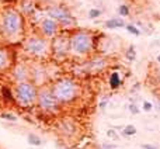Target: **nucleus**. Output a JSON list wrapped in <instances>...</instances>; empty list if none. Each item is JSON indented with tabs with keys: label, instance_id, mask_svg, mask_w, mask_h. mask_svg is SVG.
Masks as SVG:
<instances>
[{
	"label": "nucleus",
	"instance_id": "f257e3e1",
	"mask_svg": "<svg viewBox=\"0 0 160 149\" xmlns=\"http://www.w3.org/2000/svg\"><path fill=\"white\" fill-rule=\"evenodd\" d=\"M0 33L7 41H22L25 37V24L21 11L14 7H7L3 10L0 14Z\"/></svg>",
	"mask_w": 160,
	"mask_h": 149
},
{
	"label": "nucleus",
	"instance_id": "f03ea898",
	"mask_svg": "<svg viewBox=\"0 0 160 149\" xmlns=\"http://www.w3.org/2000/svg\"><path fill=\"white\" fill-rule=\"evenodd\" d=\"M69 49L70 56L86 59L97 51V39L94 34L88 30H70L69 33Z\"/></svg>",
	"mask_w": 160,
	"mask_h": 149
},
{
	"label": "nucleus",
	"instance_id": "7ed1b4c3",
	"mask_svg": "<svg viewBox=\"0 0 160 149\" xmlns=\"http://www.w3.org/2000/svg\"><path fill=\"white\" fill-rule=\"evenodd\" d=\"M55 97L59 100L62 105L73 104L82 96V86L78 82V79L72 76H61L52 82L51 85Z\"/></svg>",
	"mask_w": 160,
	"mask_h": 149
},
{
	"label": "nucleus",
	"instance_id": "20e7f679",
	"mask_svg": "<svg viewBox=\"0 0 160 149\" xmlns=\"http://www.w3.org/2000/svg\"><path fill=\"white\" fill-rule=\"evenodd\" d=\"M22 51L27 54L30 58L38 59V61H44L51 56V48L49 41L41 34H31V35H25L24 39L21 41Z\"/></svg>",
	"mask_w": 160,
	"mask_h": 149
},
{
	"label": "nucleus",
	"instance_id": "39448f33",
	"mask_svg": "<svg viewBox=\"0 0 160 149\" xmlns=\"http://www.w3.org/2000/svg\"><path fill=\"white\" fill-rule=\"evenodd\" d=\"M14 97L16 105L22 110H32L37 107V97H38V86L31 80L21 83H16L14 86Z\"/></svg>",
	"mask_w": 160,
	"mask_h": 149
},
{
	"label": "nucleus",
	"instance_id": "423d86ee",
	"mask_svg": "<svg viewBox=\"0 0 160 149\" xmlns=\"http://www.w3.org/2000/svg\"><path fill=\"white\" fill-rule=\"evenodd\" d=\"M37 108H38V111L49 114V116H55V114L61 113L62 104L55 97V94H53L49 85H44V86H41V87H38Z\"/></svg>",
	"mask_w": 160,
	"mask_h": 149
},
{
	"label": "nucleus",
	"instance_id": "0eeeda50",
	"mask_svg": "<svg viewBox=\"0 0 160 149\" xmlns=\"http://www.w3.org/2000/svg\"><path fill=\"white\" fill-rule=\"evenodd\" d=\"M69 33H70V30H62L49 41L51 58H53L58 62L65 61L68 56H70Z\"/></svg>",
	"mask_w": 160,
	"mask_h": 149
},
{
	"label": "nucleus",
	"instance_id": "6e6552de",
	"mask_svg": "<svg viewBox=\"0 0 160 149\" xmlns=\"http://www.w3.org/2000/svg\"><path fill=\"white\" fill-rule=\"evenodd\" d=\"M110 66V59L107 58L102 54H96V55H91L88 58L84 59L80 68H82V72L84 74H98L102 73L107 68Z\"/></svg>",
	"mask_w": 160,
	"mask_h": 149
},
{
	"label": "nucleus",
	"instance_id": "1a4fd4ad",
	"mask_svg": "<svg viewBox=\"0 0 160 149\" xmlns=\"http://www.w3.org/2000/svg\"><path fill=\"white\" fill-rule=\"evenodd\" d=\"M48 17L53 18L62 28H69L75 25V17L65 6H49L47 8Z\"/></svg>",
	"mask_w": 160,
	"mask_h": 149
},
{
	"label": "nucleus",
	"instance_id": "9d476101",
	"mask_svg": "<svg viewBox=\"0 0 160 149\" xmlns=\"http://www.w3.org/2000/svg\"><path fill=\"white\" fill-rule=\"evenodd\" d=\"M56 131L63 139H73L79 134V125L70 117H63L56 122Z\"/></svg>",
	"mask_w": 160,
	"mask_h": 149
},
{
	"label": "nucleus",
	"instance_id": "9b49d317",
	"mask_svg": "<svg viewBox=\"0 0 160 149\" xmlns=\"http://www.w3.org/2000/svg\"><path fill=\"white\" fill-rule=\"evenodd\" d=\"M59 27H61V25L53 18H51V17H44V18L41 20V23H39L38 28H39V34H41L42 37H45L47 39H52L53 37L61 31Z\"/></svg>",
	"mask_w": 160,
	"mask_h": 149
},
{
	"label": "nucleus",
	"instance_id": "f8f14e48",
	"mask_svg": "<svg viewBox=\"0 0 160 149\" xmlns=\"http://www.w3.org/2000/svg\"><path fill=\"white\" fill-rule=\"evenodd\" d=\"M11 80L14 83H21L31 80V68L27 64H16L11 66Z\"/></svg>",
	"mask_w": 160,
	"mask_h": 149
},
{
	"label": "nucleus",
	"instance_id": "ddd939ff",
	"mask_svg": "<svg viewBox=\"0 0 160 149\" xmlns=\"http://www.w3.org/2000/svg\"><path fill=\"white\" fill-rule=\"evenodd\" d=\"M13 66V58L11 52L7 47L0 45V72H7Z\"/></svg>",
	"mask_w": 160,
	"mask_h": 149
},
{
	"label": "nucleus",
	"instance_id": "4468645a",
	"mask_svg": "<svg viewBox=\"0 0 160 149\" xmlns=\"http://www.w3.org/2000/svg\"><path fill=\"white\" fill-rule=\"evenodd\" d=\"M0 97L4 104H13L16 105V97H14V89L10 85L3 83L0 86Z\"/></svg>",
	"mask_w": 160,
	"mask_h": 149
},
{
	"label": "nucleus",
	"instance_id": "2eb2a0df",
	"mask_svg": "<svg viewBox=\"0 0 160 149\" xmlns=\"http://www.w3.org/2000/svg\"><path fill=\"white\" fill-rule=\"evenodd\" d=\"M122 86V77L119 72H110L108 74V87L110 90H118L119 87Z\"/></svg>",
	"mask_w": 160,
	"mask_h": 149
},
{
	"label": "nucleus",
	"instance_id": "dca6fc26",
	"mask_svg": "<svg viewBox=\"0 0 160 149\" xmlns=\"http://www.w3.org/2000/svg\"><path fill=\"white\" fill-rule=\"evenodd\" d=\"M125 21L124 18H121V17H112V18L107 20V21L104 23V27L107 28V30H117V28H122L125 27Z\"/></svg>",
	"mask_w": 160,
	"mask_h": 149
},
{
	"label": "nucleus",
	"instance_id": "f3484780",
	"mask_svg": "<svg viewBox=\"0 0 160 149\" xmlns=\"http://www.w3.org/2000/svg\"><path fill=\"white\" fill-rule=\"evenodd\" d=\"M37 7L32 3V0H22L21 2V13L27 17H31L34 13H35Z\"/></svg>",
	"mask_w": 160,
	"mask_h": 149
},
{
	"label": "nucleus",
	"instance_id": "a211bd4d",
	"mask_svg": "<svg viewBox=\"0 0 160 149\" xmlns=\"http://www.w3.org/2000/svg\"><path fill=\"white\" fill-rule=\"evenodd\" d=\"M27 142L31 145V146H41L42 145V139L39 138L37 134H32V132H30L27 135Z\"/></svg>",
	"mask_w": 160,
	"mask_h": 149
},
{
	"label": "nucleus",
	"instance_id": "6ab92c4d",
	"mask_svg": "<svg viewBox=\"0 0 160 149\" xmlns=\"http://www.w3.org/2000/svg\"><path fill=\"white\" fill-rule=\"evenodd\" d=\"M136 132H138V130H136L135 125H125V127L122 128V131H121V135L133 136V135H136Z\"/></svg>",
	"mask_w": 160,
	"mask_h": 149
},
{
	"label": "nucleus",
	"instance_id": "aec40b11",
	"mask_svg": "<svg viewBox=\"0 0 160 149\" xmlns=\"http://www.w3.org/2000/svg\"><path fill=\"white\" fill-rule=\"evenodd\" d=\"M125 58H127L129 62H133L136 59V49L132 44H131L129 47L127 48V51H125Z\"/></svg>",
	"mask_w": 160,
	"mask_h": 149
},
{
	"label": "nucleus",
	"instance_id": "412c9836",
	"mask_svg": "<svg viewBox=\"0 0 160 149\" xmlns=\"http://www.w3.org/2000/svg\"><path fill=\"white\" fill-rule=\"evenodd\" d=\"M0 118H2V120H6V121H10V122H17L18 117H17L14 113H10V111H4V113L0 114Z\"/></svg>",
	"mask_w": 160,
	"mask_h": 149
},
{
	"label": "nucleus",
	"instance_id": "4be33fe9",
	"mask_svg": "<svg viewBox=\"0 0 160 149\" xmlns=\"http://www.w3.org/2000/svg\"><path fill=\"white\" fill-rule=\"evenodd\" d=\"M125 28H127L128 33L132 34V35H135V37H139L142 34V31L139 30L136 25H133V24H127V25H125Z\"/></svg>",
	"mask_w": 160,
	"mask_h": 149
},
{
	"label": "nucleus",
	"instance_id": "5701e85b",
	"mask_svg": "<svg viewBox=\"0 0 160 149\" xmlns=\"http://www.w3.org/2000/svg\"><path fill=\"white\" fill-rule=\"evenodd\" d=\"M101 13L102 11L100 10V8H90V10H88V18H91V20H94V18H98L100 16H101Z\"/></svg>",
	"mask_w": 160,
	"mask_h": 149
},
{
	"label": "nucleus",
	"instance_id": "b1692460",
	"mask_svg": "<svg viewBox=\"0 0 160 149\" xmlns=\"http://www.w3.org/2000/svg\"><path fill=\"white\" fill-rule=\"evenodd\" d=\"M118 14L121 17H128L129 16V6H127V4H121L118 7Z\"/></svg>",
	"mask_w": 160,
	"mask_h": 149
},
{
	"label": "nucleus",
	"instance_id": "393cba45",
	"mask_svg": "<svg viewBox=\"0 0 160 149\" xmlns=\"http://www.w3.org/2000/svg\"><path fill=\"white\" fill-rule=\"evenodd\" d=\"M128 110H129V113L133 114V116H138V114L141 113V108H139L135 103H131V104L128 105Z\"/></svg>",
	"mask_w": 160,
	"mask_h": 149
},
{
	"label": "nucleus",
	"instance_id": "a878e982",
	"mask_svg": "<svg viewBox=\"0 0 160 149\" xmlns=\"http://www.w3.org/2000/svg\"><path fill=\"white\" fill-rule=\"evenodd\" d=\"M142 110H143L145 113H149V111H152L153 110V103L146 101V100H145V101L142 103Z\"/></svg>",
	"mask_w": 160,
	"mask_h": 149
},
{
	"label": "nucleus",
	"instance_id": "bb28decb",
	"mask_svg": "<svg viewBox=\"0 0 160 149\" xmlns=\"http://www.w3.org/2000/svg\"><path fill=\"white\" fill-rule=\"evenodd\" d=\"M107 136H108L110 139H112V141H118V139H119V135H118V134H117L114 130H108V131H107Z\"/></svg>",
	"mask_w": 160,
	"mask_h": 149
},
{
	"label": "nucleus",
	"instance_id": "cd10ccee",
	"mask_svg": "<svg viewBox=\"0 0 160 149\" xmlns=\"http://www.w3.org/2000/svg\"><path fill=\"white\" fill-rule=\"evenodd\" d=\"M108 101H110V99H108V97H105L104 100H101V101H100V104H98V108H100V110H104V108L107 107Z\"/></svg>",
	"mask_w": 160,
	"mask_h": 149
},
{
	"label": "nucleus",
	"instance_id": "c85d7f7f",
	"mask_svg": "<svg viewBox=\"0 0 160 149\" xmlns=\"http://www.w3.org/2000/svg\"><path fill=\"white\" fill-rule=\"evenodd\" d=\"M101 148H102V149H115L117 146H115L114 144H105V142H104V144L101 145Z\"/></svg>",
	"mask_w": 160,
	"mask_h": 149
},
{
	"label": "nucleus",
	"instance_id": "c756f323",
	"mask_svg": "<svg viewBox=\"0 0 160 149\" xmlns=\"http://www.w3.org/2000/svg\"><path fill=\"white\" fill-rule=\"evenodd\" d=\"M142 149H159V148H158V146H155V145L145 144V145H142Z\"/></svg>",
	"mask_w": 160,
	"mask_h": 149
},
{
	"label": "nucleus",
	"instance_id": "7c9ffc66",
	"mask_svg": "<svg viewBox=\"0 0 160 149\" xmlns=\"http://www.w3.org/2000/svg\"><path fill=\"white\" fill-rule=\"evenodd\" d=\"M3 3H17V0H2Z\"/></svg>",
	"mask_w": 160,
	"mask_h": 149
},
{
	"label": "nucleus",
	"instance_id": "2f4dec72",
	"mask_svg": "<svg viewBox=\"0 0 160 149\" xmlns=\"http://www.w3.org/2000/svg\"><path fill=\"white\" fill-rule=\"evenodd\" d=\"M156 59H158V62L160 64V55H159V56H158V58H156Z\"/></svg>",
	"mask_w": 160,
	"mask_h": 149
},
{
	"label": "nucleus",
	"instance_id": "473e14b6",
	"mask_svg": "<svg viewBox=\"0 0 160 149\" xmlns=\"http://www.w3.org/2000/svg\"><path fill=\"white\" fill-rule=\"evenodd\" d=\"M115 149H118V148H115Z\"/></svg>",
	"mask_w": 160,
	"mask_h": 149
}]
</instances>
